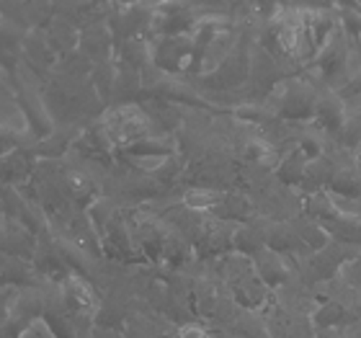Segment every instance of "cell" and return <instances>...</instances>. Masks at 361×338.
<instances>
[{
  "mask_svg": "<svg viewBox=\"0 0 361 338\" xmlns=\"http://www.w3.org/2000/svg\"><path fill=\"white\" fill-rule=\"evenodd\" d=\"M274 98V109L276 116L289 121H310L315 119L317 96L307 83H297V80H281L276 88L271 90Z\"/></svg>",
  "mask_w": 361,
  "mask_h": 338,
  "instance_id": "6da1fadb",
  "label": "cell"
},
{
  "mask_svg": "<svg viewBox=\"0 0 361 338\" xmlns=\"http://www.w3.org/2000/svg\"><path fill=\"white\" fill-rule=\"evenodd\" d=\"M346 60H348V37L343 34V29H338L328 39V44L317 52L310 70L315 73L317 80L333 85V83H341V78L346 73Z\"/></svg>",
  "mask_w": 361,
  "mask_h": 338,
  "instance_id": "7a4b0ae2",
  "label": "cell"
},
{
  "mask_svg": "<svg viewBox=\"0 0 361 338\" xmlns=\"http://www.w3.org/2000/svg\"><path fill=\"white\" fill-rule=\"evenodd\" d=\"M315 124L328 135H338L346 129V104L341 96H323L317 98L315 106Z\"/></svg>",
  "mask_w": 361,
  "mask_h": 338,
  "instance_id": "3957f363",
  "label": "cell"
},
{
  "mask_svg": "<svg viewBox=\"0 0 361 338\" xmlns=\"http://www.w3.org/2000/svg\"><path fill=\"white\" fill-rule=\"evenodd\" d=\"M307 166H310L307 155H305L300 147H294V150L286 152L284 158H281V163H279L276 179L281 181L284 186H302L305 173H307Z\"/></svg>",
  "mask_w": 361,
  "mask_h": 338,
  "instance_id": "277c9868",
  "label": "cell"
},
{
  "mask_svg": "<svg viewBox=\"0 0 361 338\" xmlns=\"http://www.w3.org/2000/svg\"><path fill=\"white\" fill-rule=\"evenodd\" d=\"M256 271H258V277H261V282H264L266 286L284 284L286 274H289L286 266H284L281 253H274L271 248H264L256 255Z\"/></svg>",
  "mask_w": 361,
  "mask_h": 338,
  "instance_id": "5b68a950",
  "label": "cell"
},
{
  "mask_svg": "<svg viewBox=\"0 0 361 338\" xmlns=\"http://www.w3.org/2000/svg\"><path fill=\"white\" fill-rule=\"evenodd\" d=\"M266 248H271L274 253H297L305 248L300 233L294 230V225H276L266 235Z\"/></svg>",
  "mask_w": 361,
  "mask_h": 338,
  "instance_id": "8992f818",
  "label": "cell"
},
{
  "mask_svg": "<svg viewBox=\"0 0 361 338\" xmlns=\"http://www.w3.org/2000/svg\"><path fill=\"white\" fill-rule=\"evenodd\" d=\"M328 186H331L333 194L341 196V199H356V196H361V179L356 176V171H348V168L333 173V179Z\"/></svg>",
  "mask_w": 361,
  "mask_h": 338,
  "instance_id": "52a82bcc",
  "label": "cell"
},
{
  "mask_svg": "<svg viewBox=\"0 0 361 338\" xmlns=\"http://www.w3.org/2000/svg\"><path fill=\"white\" fill-rule=\"evenodd\" d=\"M222 199L225 196L219 194V191H214V188H191V191H186V196H183V204H186L191 212H204V210H214V207H219L222 204Z\"/></svg>",
  "mask_w": 361,
  "mask_h": 338,
  "instance_id": "ba28073f",
  "label": "cell"
},
{
  "mask_svg": "<svg viewBox=\"0 0 361 338\" xmlns=\"http://www.w3.org/2000/svg\"><path fill=\"white\" fill-rule=\"evenodd\" d=\"M331 179H333V168L328 166V160H312L307 166L302 186L307 188L310 194H315V191H323V186L331 183Z\"/></svg>",
  "mask_w": 361,
  "mask_h": 338,
  "instance_id": "9c48e42d",
  "label": "cell"
},
{
  "mask_svg": "<svg viewBox=\"0 0 361 338\" xmlns=\"http://www.w3.org/2000/svg\"><path fill=\"white\" fill-rule=\"evenodd\" d=\"M346 320H348L346 310L341 308V305H336V302H331V305H323V308L315 313L317 331H338V325L346 323Z\"/></svg>",
  "mask_w": 361,
  "mask_h": 338,
  "instance_id": "30bf717a",
  "label": "cell"
},
{
  "mask_svg": "<svg viewBox=\"0 0 361 338\" xmlns=\"http://www.w3.org/2000/svg\"><path fill=\"white\" fill-rule=\"evenodd\" d=\"M235 246H238V251H243V253H256L258 255L266 248V241L258 235V230L243 227V230L235 233Z\"/></svg>",
  "mask_w": 361,
  "mask_h": 338,
  "instance_id": "8fae6325",
  "label": "cell"
},
{
  "mask_svg": "<svg viewBox=\"0 0 361 338\" xmlns=\"http://www.w3.org/2000/svg\"><path fill=\"white\" fill-rule=\"evenodd\" d=\"M222 217H227V219H248L250 217V204H248V199H243V196H225L222 199Z\"/></svg>",
  "mask_w": 361,
  "mask_h": 338,
  "instance_id": "7c38bea8",
  "label": "cell"
},
{
  "mask_svg": "<svg viewBox=\"0 0 361 338\" xmlns=\"http://www.w3.org/2000/svg\"><path fill=\"white\" fill-rule=\"evenodd\" d=\"M243 155H245L248 163H269V160L276 155V150H274L266 140H250V143H245Z\"/></svg>",
  "mask_w": 361,
  "mask_h": 338,
  "instance_id": "4fadbf2b",
  "label": "cell"
},
{
  "mask_svg": "<svg viewBox=\"0 0 361 338\" xmlns=\"http://www.w3.org/2000/svg\"><path fill=\"white\" fill-rule=\"evenodd\" d=\"M68 292L75 297V302L80 308H96V294H93V289H90L85 282H80V279H75V277L70 279Z\"/></svg>",
  "mask_w": 361,
  "mask_h": 338,
  "instance_id": "5bb4252c",
  "label": "cell"
},
{
  "mask_svg": "<svg viewBox=\"0 0 361 338\" xmlns=\"http://www.w3.org/2000/svg\"><path fill=\"white\" fill-rule=\"evenodd\" d=\"M68 186L75 191V194H88L90 191V181L80 173H68Z\"/></svg>",
  "mask_w": 361,
  "mask_h": 338,
  "instance_id": "9a60e30c",
  "label": "cell"
},
{
  "mask_svg": "<svg viewBox=\"0 0 361 338\" xmlns=\"http://www.w3.org/2000/svg\"><path fill=\"white\" fill-rule=\"evenodd\" d=\"M178 338H209L207 336V331H204L202 325H183V328H180L178 331Z\"/></svg>",
  "mask_w": 361,
  "mask_h": 338,
  "instance_id": "2e32d148",
  "label": "cell"
},
{
  "mask_svg": "<svg viewBox=\"0 0 361 338\" xmlns=\"http://www.w3.org/2000/svg\"><path fill=\"white\" fill-rule=\"evenodd\" d=\"M346 279L351 282V284H356V286L361 284V258L346 266Z\"/></svg>",
  "mask_w": 361,
  "mask_h": 338,
  "instance_id": "e0dca14e",
  "label": "cell"
},
{
  "mask_svg": "<svg viewBox=\"0 0 361 338\" xmlns=\"http://www.w3.org/2000/svg\"><path fill=\"white\" fill-rule=\"evenodd\" d=\"M356 158H359V163H361V143H359V150H356Z\"/></svg>",
  "mask_w": 361,
  "mask_h": 338,
  "instance_id": "ac0fdd59",
  "label": "cell"
}]
</instances>
